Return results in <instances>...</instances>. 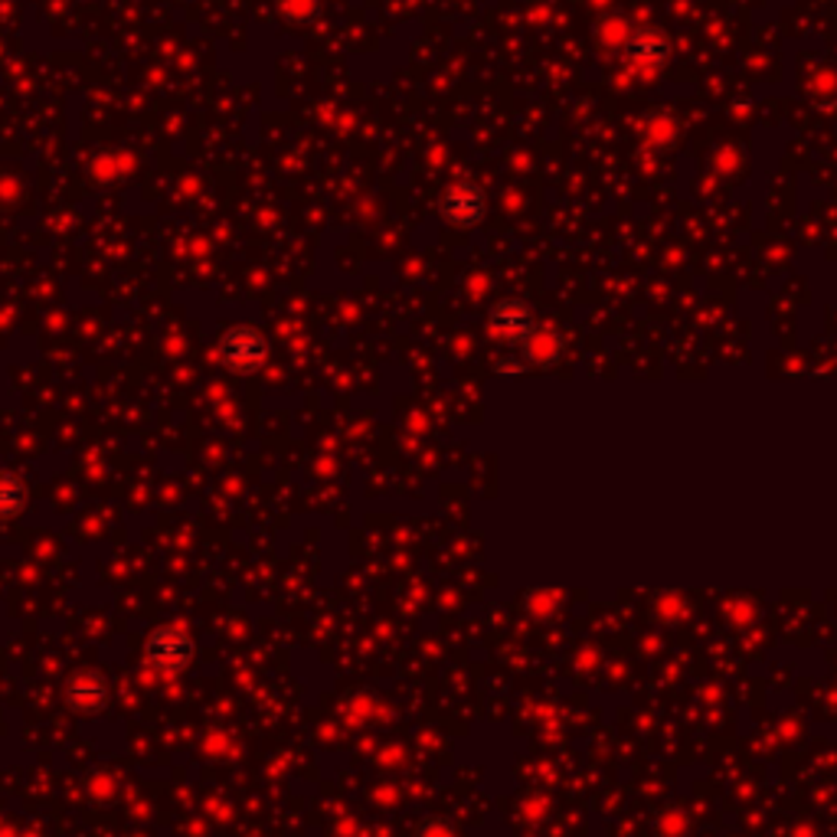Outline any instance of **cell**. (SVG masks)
Wrapping results in <instances>:
<instances>
[{"label": "cell", "instance_id": "obj_1", "mask_svg": "<svg viewBox=\"0 0 837 837\" xmlns=\"http://www.w3.org/2000/svg\"><path fill=\"white\" fill-rule=\"evenodd\" d=\"M216 353L223 360L226 370L233 373H252L265 363L268 357V340L262 330H255L252 324H236L229 330H223L220 343H216Z\"/></svg>", "mask_w": 837, "mask_h": 837}, {"label": "cell", "instance_id": "obj_5", "mask_svg": "<svg viewBox=\"0 0 837 837\" xmlns=\"http://www.w3.org/2000/svg\"><path fill=\"white\" fill-rule=\"evenodd\" d=\"M625 57H628L635 66H641V70H658V66L667 63L671 43L664 40L661 30H651V27L632 30V34L625 37Z\"/></svg>", "mask_w": 837, "mask_h": 837}, {"label": "cell", "instance_id": "obj_7", "mask_svg": "<svg viewBox=\"0 0 837 837\" xmlns=\"http://www.w3.org/2000/svg\"><path fill=\"white\" fill-rule=\"evenodd\" d=\"M24 501H27L24 482L0 472V517H17L24 511Z\"/></svg>", "mask_w": 837, "mask_h": 837}, {"label": "cell", "instance_id": "obj_4", "mask_svg": "<svg viewBox=\"0 0 837 837\" xmlns=\"http://www.w3.org/2000/svg\"><path fill=\"white\" fill-rule=\"evenodd\" d=\"M488 324H491V330H495L501 340H508V343H514V347H530V340L537 337L534 311H530L524 301H517V298L498 301V304L491 308V314H488Z\"/></svg>", "mask_w": 837, "mask_h": 837}, {"label": "cell", "instance_id": "obj_3", "mask_svg": "<svg viewBox=\"0 0 837 837\" xmlns=\"http://www.w3.org/2000/svg\"><path fill=\"white\" fill-rule=\"evenodd\" d=\"M439 213L452 223V226H462V229H472L485 220L488 213V197L478 184H452L446 187V193L439 197Z\"/></svg>", "mask_w": 837, "mask_h": 837}, {"label": "cell", "instance_id": "obj_2", "mask_svg": "<svg viewBox=\"0 0 837 837\" xmlns=\"http://www.w3.org/2000/svg\"><path fill=\"white\" fill-rule=\"evenodd\" d=\"M193 661V638L180 625H164L148 641V664L161 677H177Z\"/></svg>", "mask_w": 837, "mask_h": 837}, {"label": "cell", "instance_id": "obj_6", "mask_svg": "<svg viewBox=\"0 0 837 837\" xmlns=\"http://www.w3.org/2000/svg\"><path fill=\"white\" fill-rule=\"evenodd\" d=\"M70 703H73L79 713H96V710H102V707L109 703V684H105L96 671L79 674V677L73 680V687H70Z\"/></svg>", "mask_w": 837, "mask_h": 837}]
</instances>
